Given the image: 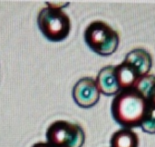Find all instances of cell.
<instances>
[{
  "label": "cell",
  "mask_w": 155,
  "mask_h": 147,
  "mask_svg": "<svg viewBox=\"0 0 155 147\" xmlns=\"http://www.w3.org/2000/svg\"><path fill=\"white\" fill-rule=\"evenodd\" d=\"M100 94L96 82L92 77L80 79L73 88V98L76 105L83 108L95 105L100 99Z\"/></svg>",
  "instance_id": "5"
},
{
  "label": "cell",
  "mask_w": 155,
  "mask_h": 147,
  "mask_svg": "<svg viewBox=\"0 0 155 147\" xmlns=\"http://www.w3.org/2000/svg\"><path fill=\"white\" fill-rule=\"evenodd\" d=\"M110 143L111 147H138L139 137L132 129L123 128L112 135Z\"/></svg>",
  "instance_id": "8"
},
{
  "label": "cell",
  "mask_w": 155,
  "mask_h": 147,
  "mask_svg": "<svg viewBox=\"0 0 155 147\" xmlns=\"http://www.w3.org/2000/svg\"><path fill=\"white\" fill-rule=\"evenodd\" d=\"M32 147H52L48 143H43V142H39L35 144Z\"/></svg>",
  "instance_id": "11"
},
{
  "label": "cell",
  "mask_w": 155,
  "mask_h": 147,
  "mask_svg": "<svg viewBox=\"0 0 155 147\" xmlns=\"http://www.w3.org/2000/svg\"><path fill=\"white\" fill-rule=\"evenodd\" d=\"M84 41L92 51L100 55L114 54L119 45L118 33L103 21L92 22L84 31Z\"/></svg>",
  "instance_id": "3"
},
{
  "label": "cell",
  "mask_w": 155,
  "mask_h": 147,
  "mask_svg": "<svg viewBox=\"0 0 155 147\" xmlns=\"http://www.w3.org/2000/svg\"><path fill=\"white\" fill-rule=\"evenodd\" d=\"M124 62L132 66L141 76L149 75L153 66V58L151 54L143 48H137L128 53Z\"/></svg>",
  "instance_id": "7"
},
{
  "label": "cell",
  "mask_w": 155,
  "mask_h": 147,
  "mask_svg": "<svg viewBox=\"0 0 155 147\" xmlns=\"http://www.w3.org/2000/svg\"><path fill=\"white\" fill-rule=\"evenodd\" d=\"M95 82L100 93L104 95L111 96L121 92L115 75V65H107L102 68Z\"/></svg>",
  "instance_id": "6"
},
{
  "label": "cell",
  "mask_w": 155,
  "mask_h": 147,
  "mask_svg": "<svg viewBox=\"0 0 155 147\" xmlns=\"http://www.w3.org/2000/svg\"><path fill=\"white\" fill-rule=\"evenodd\" d=\"M145 97H146L150 106L155 108V83L153 85V86L150 88V90L148 91Z\"/></svg>",
  "instance_id": "10"
},
{
  "label": "cell",
  "mask_w": 155,
  "mask_h": 147,
  "mask_svg": "<svg viewBox=\"0 0 155 147\" xmlns=\"http://www.w3.org/2000/svg\"><path fill=\"white\" fill-rule=\"evenodd\" d=\"M146 97L132 87L118 93L112 102L111 112L114 121L126 129L142 125L150 109Z\"/></svg>",
  "instance_id": "1"
},
{
  "label": "cell",
  "mask_w": 155,
  "mask_h": 147,
  "mask_svg": "<svg viewBox=\"0 0 155 147\" xmlns=\"http://www.w3.org/2000/svg\"><path fill=\"white\" fill-rule=\"evenodd\" d=\"M141 126L143 132L147 134H155V108L150 107Z\"/></svg>",
  "instance_id": "9"
},
{
  "label": "cell",
  "mask_w": 155,
  "mask_h": 147,
  "mask_svg": "<svg viewBox=\"0 0 155 147\" xmlns=\"http://www.w3.org/2000/svg\"><path fill=\"white\" fill-rule=\"evenodd\" d=\"M37 25L42 34L53 42L64 40L71 30L69 16L60 5L48 4L40 10L37 16Z\"/></svg>",
  "instance_id": "2"
},
{
  "label": "cell",
  "mask_w": 155,
  "mask_h": 147,
  "mask_svg": "<svg viewBox=\"0 0 155 147\" xmlns=\"http://www.w3.org/2000/svg\"><path fill=\"white\" fill-rule=\"evenodd\" d=\"M46 139L52 147H82L85 141L83 128L67 121H55L46 131Z\"/></svg>",
  "instance_id": "4"
}]
</instances>
